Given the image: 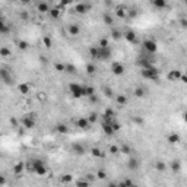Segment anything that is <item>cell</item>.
I'll return each instance as SVG.
<instances>
[{
  "label": "cell",
  "mask_w": 187,
  "mask_h": 187,
  "mask_svg": "<svg viewBox=\"0 0 187 187\" xmlns=\"http://www.w3.org/2000/svg\"><path fill=\"white\" fill-rule=\"evenodd\" d=\"M111 35H113V38H114V40H120L121 37H123V35H121V32H120L119 29H114L113 32H111Z\"/></svg>",
  "instance_id": "d590c367"
},
{
  "label": "cell",
  "mask_w": 187,
  "mask_h": 187,
  "mask_svg": "<svg viewBox=\"0 0 187 187\" xmlns=\"http://www.w3.org/2000/svg\"><path fill=\"white\" fill-rule=\"evenodd\" d=\"M18 89H19V92H21V94H23V95L29 92V86H28L26 83H21V85L18 86Z\"/></svg>",
  "instance_id": "f1b7e54d"
},
{
  "label": "cell",
  "mask_w": 187,
  "mask_h": 187,
  "mask_svg": "<svg viewBox=\"0 0 187 187\" xmlns=\"http://www.w3.org/2000/svg\"><path fill=\"white\" fill-rule=\"evenodd\" d=\"M137 64H139L142 69H148V67H151V66H152V61H151V59H146V57H139Z\"/></svg>",
  "instance_id": "9a60e30c"
},
{
  "label": "cell",
  "mask_w": 187,
  "mask_h": 187,
  "mask_svg": "<svg viewBox=\"0 0 187 187\" xmlns=\"http://www.w3.org/2000/svg\"><path fill=\"white\" fill-rule=\"evenodd\" d=\"M66 72H72V73H75L76 70H75V66H73V64H66Z\"/></svg>",
  "instance_id": "7dc6e473"
},
{
  "label": "cell",
  "mask_w": 187,
  "mask_h": 187,
  "mask_svg": "<svg viewBox=\"0 0 187 187\" xmlns=\"http://www.w3.org/2000/svg\"><path fill=\"white\" fill-rule=\"evenodd\" d=\"M180 25H181L183 28H187V19H186V18H181V19H180Z\"/></svg>",
  "instance_id": "f907efd6"
},
{
  "label": "cell",
  "mask_w": 187,
  "mask_h": 187,
  "mask_svg": "<svg viewBox=\"0 0 187 187\" xmlns=\"http://www.w3.org/2000/svg\"><path fill=\"white\" fill-rule=\"evenodd\" d=\"M86 73H88V75H94V73H95V66L91 64V63L86 64Z\"/></svg>",
  "instance_id": "8d00e7d4"
},
{
  "label": "cell",
  "mask_w": 187,
  "mask_h": 187,
  "mask_svg": "<svg viewBox=\"0 0 187 187\" xmlns=\"http://www.w3.org/2000/svg\"><path fill=\"white\" fill-rule=\"evenodd\" d=\"M70 181H72V175H70V174H64V175H61V183L67 184V183H70Z\"/></svg>",
  "instance_id": "74e56055"
},
{
  "label": "cell",
  "mask_w": 187,
  "mask_h": 187,
  "mask_svg": "<svg viewBox=\"0 0 187 187\" xmlns=\"http://www.w3.org/2000/svg\"><path fill=\"white\" fill-rule=\"evenodd\" d=\"M72 151L76 155H83L85 154V146L82 143H73L72 145Z\"/></svg>",
  "instance_id": "4fadbf2b"
},
{
  "label": "cell",
  "mask_w": 187,
  "mask_h": 187,
  "mask_svg": "<svg viewBox=\"0 0 187 187\" xmlns=\"http://www.w3.org/2000/svg\"><path fill=\"white\" fill-rule=\"evenodd\" d=\"M50 16L53 18V19H59L60 18V9L59 8H54V9H50Z\"/></svg>",
  "instance_id": "cb8c5ba5"
},
{
  "label": "cell",
  "mask_w": 187,
  "mask_h": 187,
  "mask_svg": "<svg viewBox=\"0 0 187 187\" xmlns=\"http://www.w3.org/2000/svg\"><path fill=\"white\" fill-rule=\"evenodd\" d=\"M21 2H22V3H29L31 0H21Z\"/></svg>",
  "instance_id": "94428289"
},
{
  "label": "cell",
  "mask_w": 187,
  "mask_h": 187,
  "mask_svg": "<svg viewBox=\"0 0 187 187\" xmlns=\"http://www.w3.org/2000/svg\"><path fill=\"white\" fill-rule=\"evenodd\" d=\"M143 48L148 51V53H157V50H158V44L154 41V40H145L143 41Z\"/></svg>",
  "instance_id": "5b68a950"
},
{
  "label": "cell",
  "mask_w": 187,
  "mask_h": 187,
  "mask_svg": "<svg viewBox=\"0 0 187 187\" xmlns=\"http://www.w3.org/2000/svg\"><path fill=\"white\" fill-rule=\"evenodd\" d=\"M124 38H126V41H127V43H132V44H135V43L137 41L136 32H135V31H132V29H129V31H126V32H124Z\"/></svg>",
  "instance_id": "9c48e42d"
},
{
  "label": "cell",
  "mask_w": 187,
  "mask_h": 187,
  "mask_svg": "<svg viewBox=\"0 0 187 187\" xmlns=\"http://www.w3.org/2000/svg\"><path fill=\"white\" fill-rule=\"evenodd\" d=\"M91 154H92V157H95V158H101V157H102V152L99 151L98 148H92Z\"/></svg>",
  "instance_id": "1f68e13d"
},
{
  "label": "cell",
  "mask_w": 187,
  "mask_h": 187,
  "mask_svg": "<svg viewBox=\"0 0 187 187\" xmlns=\"http://www.w3.org/2000/svg\"><path fill=\"white\" fill-rule=\"evenodd\" d=\"M130 151H132V149H130V146H129V145H123V146L120 148V152H121V154H126V155H129V154H130Z\"/></svg>",
  "instance_id": "836d02e7"
},
{
  "label": "cell",
  "mask_w": 187,
  "mask_h": 187,
  "mask_svg": "<svg viewBox=\"0 0 187 187\" xmlns=\"http://www.w3.org/2000/svg\"><path fill=\"white\" fill-rule=\"evenodd\" d=\"M155 167H157V170H158V171H165V168H167V167H165V164H164V162H161V161H158V162L155 164Z\"/></svg>",
  "instance_id": "60d3db41"
},
{
  "label": "cell",
  "mask_w": 187,
  "mask_h": 187,
  "mask_svg": "<svg viewBox=\"0 0 187 187\" xmlns=\"http://www.w3.org/2000/svg\"><path fill=\"white\" fill-rule=\"evenodd\" d=\"M111 72H113L114 75H117V76H120V75L124 73V66L119 61H114L113 64H111Z\"/></svg>",
  "instance_id": "ba28073f"
},
{
  "label": "cell",
  "mask_w": 187,
  "mask_h": 187,
  "mask_svg": "<svg viewBox=\"0 0 187 187\" xmlns=\"http://www.w3.org/2000/svg\"><path fill=\"white\" fill-rule=\"evenodd\" d=\"M104 92L107 94V97H111V95H113V92H111L110 88H104Z\"/></svg>",
  "instance_id": "f5cc1de1"
},
{
  "label": "cell",
  "mask_w": 187,
  "mask_h": 187,
  "mask_svg": "<svg viewBox=\"0 0 187 187\" xmlns=\"http://www.w3.org/2000/svg\"><path fill=\"white\" fill-rule=\"evenodd\" d=\"M135 121H136L137 124H142V119H135Z\"/></svg>",
  "instance_id": "91938a15"
},
{
  "label": "cell",
  "mask_w": 187,
  "mask_h": 187,
  "mask_svg": "<svg viewBox=\"0 0 187 187\" xmlns=\"http://www.w3.org/2000/svg\"><path fill=\"white\" fill-rule=\"evenodd\" d=\"M121 184H124V186H132V184H133V181H132V180H124Z\"/></svg>",
  "instance_id": "9f6ffc18"
},
{
  "label": "cell",
  "mask_w": 187,
  "mask_h": 187,
  "mask_svg": "<svg viewBox=\"0 0 187 187\" xmlns=\"http://www.w3.org/2000/svg\"><path fill=\"white\" fill-rule=\"evenodd\" d=\"M89 184V181H85V180H79V181H76V186H88Z\"/></svg>",
  "instance_id": "681fc988"
},
{
  "label": "cell",
  "mask_w": 187,
  "mask_h": 187,
  "mask_svg": "<svg viewBox=\"0 0 187 187\" xmlns=\"http://www.w3.org/2000/svg\"><path fill=\"white\" fill-rule=\"evenodd\" d=\"M8 31H9V26H8V25H6V23L2 21V23H0V32H2V34H6Z\"/></svg>",
  "instance_id": "f35d334b"
},
{
  "label": "cell",
  "mask_w": 187,
  "mask_h": 187,
  "mask_svg": "<svg viewBox=\"0 0 187 187\" xmlns=\"http://www.w3.org/2000/svg\"><path fill=\"white\" fill-rule=\"evenodd\" d=\"M111 126H113V129H114L116 132H119V130L121 129V124H120V123H117V121H116V119H114L113 121H111Z\"/></svg>",
  "instance_id": "b9f144b4"
},
{
  "label": "cell",
  "mask_w": 187,
  "mask_h": 187,
  "mask_svg": "<svg viewBox=\"0 0 187 187\" xmlns=\"http://www.w3.org/2000/svg\"><path fill=\"white\" fill-rule=\"evenodd\" d=\"M140 73L145 79H149V81H158L159 79V70L154 66L148 67V69H142Z\"/></svg>",
  "instance_id": "6da1fadb"
},
{
  "label": "cell",
  "mask_w": 187,
  "mask_h": 187,
  "mask_svg": "<svg viewBox=\"0 0 187 187\" xmlns=\"http://www.w3.org/2000/svg\"><path fill=\"white\" fill-rule=\"evenodd\" d=\"M23 168H25V164H23V162H18V164L13 167V173H15L16 175H19V174L23 171Z\"/></svg>",
  "instance_id": "7402d4cb"
},
{
  "label": "cell",
  "mask_w": 187,
  "mask_h": 187,
  "mask_svg": "<svg viewBox=\"0 0 187 187\" xmlns=\"http://www.w3.org/2000/svg\"><path fill=\"white\" fill-rule=\"evenodd\" d=\"M180 81H181L183 83H187V75H181V78H180Z\"/></svg>",
  "instance_id": "db71d44e"
},
{
  "label": "cell",
  "mask_w": 187,
  "mask_h": 187,
  "mask_svg": "<svg viewBox=\"0 0 187 187\" xmlns=\"http://www.w3.org/2000/svg\"><path fill=\"white\" fill-rule=\"evenodd\" d=\"M56 70H59V72H66V64H63V63H56Z\"/></svg>",
  "instance_id": "ab89813d"
},
{
  "label": "cell",
  "mask_w": 187,
  "mask_h": 187,
  "mask_svg": "<svg viewBox=\"0 0 187 187\" xmlns=\"http://www.w3.org/2000/svg\"><path fill=\"white\" fill-rule=\"evenodd\" d=\"M67 31H69V34H70V35L76 37V35H79V32H81V28H79V25H76V23H72V25H69Z\"/></svg>",
  "instance_id": "e0dca14e"
},
{
  "label": "cell",
  "mask_w": 187,
  "mask_h": 187,
  "mask_svg": "<svg viewBox=\"0 0 187 187\" xmlns=\"http://www.w3.org/2000/svg\"><path fill=\"white\" fill-rule=\"evenodd\" d=\"M116 101H117L119 105H126V104H127V98H126L124 95H117V97H116Z\"/></svg>",
  "instance_id": "83f0119b"
},
{
  "label": "cell",
  "mask_w": 187,
  "mask_h": 187,
  "mask_svg": "<svg viewBox=\"0 0 187 187\" xmlns=\"http://www.w3.org/2000/svg\"><path fill=\"white\" fill-rule=\"evenodd\" d=\"M171 168H173V171H180V162L178 161H173L171 162Z\"/></svg>",
  "instance_id": "7bdbcfd3"
},
{
  "label": "cell",
  "mask_w": 187,
  "mask_h": 187,
  "mask_svg": "<svg viewBox=\"0 0 187 187\" xmlns=\"http://www.w3.org/2000/svg\"><path fill=\"white\" fill-rule=\"evenodd\" d=\"M0 76H2V79H3L5 85H12V83H13V78H12V75H10L6 69H2V70H0Z\"/></svg>",
  "instance_id": "52a82bcc"
},
{
  "label": "cell",
  "mask_w": 187,
  "mask_h": 187,
  "mask_svg": "<svg viewBox=\"0 0 187 187\" xmlns=\"http://www.w3.org/2000/svg\"><path fill=\"white\" fill-rule=\"evenodd\" d=\"M89 9H91V6H89V5H86V3H78L76 6H75V12L79 13V15L86 13Z\"/></svg>",
  "instance_id": "30bf717a"
},
{
  "label": "cell",
  "mask_w": 187,
  "mask_h": 187,
  "mask_svg": "<svg viewBox=\"0 0 187 187\" xmlns=\"http://www.w3.org/2000/svg\"><path fill=\"white\" fill-rule=\"evenodd\" d=\"M139 159L137 158H129V161H127V168L129 170H132V171H135V170H137L139 168Z\"/></svg>",
  "instance_id": "2e32d148"
},
{
  "label": "cell",
  "mask_w": 187,
  "mask_h": 187,
  "mask_svg": "<svg viewBox=\"0 0 187 187\" xmlns=\"http://www.w3.org/2000/svg\"><path fill=\"white\" fill-rule=\"evenodd\" d=\"M181 75H183V73H181V70H175V69H174V70H171V72L168 73V76H167V78H168V81L175 82V81H180Z\"/></svg>",
  "instance_id": "8fae6325"
},
{
  "label": "cell",
  "mask_w": 187,
  "mask_h": 187,
  "mask_svg": "<svg viewBox=\"0 0 187 187\" xmlns=\"http://www.w3.org/2000/svg\"><path fill=\"white\" fill-rule=\"evenodd\" d=\"M136 15H137V12H136L135 9H132V10H129V16H130V18H135Z\"/></svg>",
  "instance_id": "816d5d0a"
},
{
  "label": "cell",
  "mask_w": 187,
  "mask_h": 187,
  "mask_svg": "<svg viewBox=\"0 0 187 187\" xmlns=\"http://www.w3.org/2000/svg\"><path fill=\"white\" fill-rule=\"evenodd\" d=\"M102 21H104V23H107V25H113V16L111 15H108V13H104V16H102Z\"/></svg>",
  "instance_id": "484cf974"
},
{
  "label": "cell",
  "mask_w": 187,
  "mask_h": 187,
  "mask_svg": "<svg viewBox=\"0 0 187 187\" xmlns=\"http://www.w3.org/2000/svg\"><path fill=\"white\" fill-rule=\"evenodd\" d=\"M184 3H186V6H187V0H184Z\"/></svg>",
  "instance_id": "6125c7cd"
},
{
  "label": "cell",
  "mask_w": 187,
  "mask_h": 187,
  "mask_svg": "<svg viewBox=\"0 0 187 187\" xmlns=\"http://www.w3.org/2000/svg\"><path fill=\"white\" fill-rule=\"evenodd\" d=\"M12 53H10V50L9 48H6V47H3L2 50H0V56L2 57H8V56H10Z\"/></svg>",
  "instance_id": "e575fe53"
},
{
  "label": "cell",
  "mask_w": 187,
  "mask_h": 187,
  "mask_svg": "<svg viewBox=\"0 0 187 187\" xmlns=\"http://www.w3.org/2000/svg\"><path fill=\"white\" fill-rule=\"evenodd\" d=\"M69 91L73 95V98H82V97H85V86H82L79 83H70L69 85Z\"/></svg>",
  "instance_id": "7a4b0ae2"
},
{
  "label": "cell",
  "mask_w": 187,
  "mask_h": 187,
  "mask_svg": "<svg viewBox=\"0 0 187 187\" xmlns=\"http://www.w3.org/2000/svg\"><path fill=\"white\" fill-rule=\"evenodd\" d=\"M152 5L157 8V9H164L167 8V0H151Z\"/></svg>",
  "instance_id": "ffe728a7"
},
{
  "label": "cell",
  "mask_w": 187,
  "mask_h": 187,
  "mask_svg": "<svg viewBox=\"0 0 187 187\" xmlns=\"http://www.w3.org/2000/svg\"><path fill=\"white\" fill-rule=\"evenodd\" d=\"M116 13H117V16H119V18L124 19V18H127V16H129V9H127L126 6H117Z\"/></svg>",
  "instance_id": "5bb4252c"
},
{
  "label": "cell",
  "mask_w": 187,
  "mask_h": 187,
  "mask_svg": "<svg viewBox=\"0 0 187 187\" xmlns=\"http://www.w3.org/2000/svg\"><path fill=\"white\" fill-rule=\"evenodd\" d=\"M43 43H44V46H46L47 48H51V46H53V41H51L50 37H44V38H43Z\"/></svg>",
  "instance_id": "d6a6232c"
},
{
  "label": "cell",
  "mask_w": 187,
  "mask_h": 187,
  "mask_svg": "<svg viewBox=\"0 0 187 187\" xmlns=\"http://www.w3.org/2000/svg\"><path fill=\"white\" fill-rule=\"evenodd\" d=\"M56 130H57L59 133H61V135H66V133L69 132V129H67V126H66V124H63V123H60V124H57V126H56Z\"/></svg>",
  "instance_id": "603a6c76"
},
{
  "label": "cell",
  "mask_w": 187,
  "mask_h": 187,
  "mask_svg": "<svg viewBox=\"0 0 187 187\" xmlns=\"http://www.w3.org/2000/svg\"><path fill=\"white\" fill-rule=\"evenodd\" d=\"M167 140L170 142V143H178L180 142V135L178 133H171V135H168V137H167Z\"/></svg>",
  "instance_id": "44dd1931"
},
{
  "label": "cell",
  "mask_w": 187,
  "mask_h": 187,
  "mask_svg": "<svg viewBox=\"0 0 187 187\" xmlns=\"http://www.w3.org/2000/svg\"><path fill=\"white\" fill-rule=\"evenodd\" d=\"M98 59L99 60H108V59H111V48L110 47H99Z\"/></svg>",
  "instance_id": "8992f818"
},
{
  "label": "cell",
  "mask_w": 187,
  "mask_h": 187,
  "mask_svg": "<svg viewBox=\"0 0 187 187\" xmlns=\"http://www.w3.org/2000/svg\"><path fill=\"white\" fill-rule=\"evenodd\" d=\"M72 2H73V0H61V5H63V6H67V5H70Z\"/></svg>",
  "instance_id": "11a10c76"
},
{
  "label": "cell",
  "mask_w": 187,
  "mask_h": 187,
  "mask_svg": "<svg viewBox=\"0 0 187 187\" xmlns=\"http://www.w3.org/2000/svg\"><path fill=\"white\" fill-rule=\"evenodd\" d=\"M133 94H135V97H136V98H142V97H145V89H143V88H140V86H137V88L135 89V92H133Z\"/></svg>",
  "instance_id": "4316f807"
},
{
  "label": "cell",
  "mask_w": 187,
  "mask_h": 187,
  "mask_svg": "<svg viewBox=\"0 0 187 187\" xmlns=\"http://www.w3.org/2000/svg\"><path fill=\"white\" fill-rule=\"evenodd\" d=\"M37 9H38V12H41V13H47V12H50V6H48L46 2H40V3H38V6H37Z\"/></svg>",
  "instance_id": "d6986e66"
},
{
  "label": "cell",
  "mask_w": 187,
  "mask_h": 187,
  "mask_svg": "<svg viewBox=\"0 0 187 187\" xmlns=\"http://www.w3.org/2000/svg\"><path fill=\"white\" fill-rule=\"evenodd\" d=\"M183 120L187 123V111H184V114H183Z\"/></svg>",
  "instance_id": "680465c9"
},
{
  "label": "cell",
  "mask_w": 187,
  "mask_h": 187,
  "mask_svg": "<svg viewBox=\"0 0 187 187\" xmlns=\"http://www.w3.org/2000/svg\"><path fill=\"white\" fill-rule=\"evenodd\" d=\"M97 175H98V178H101V180H104L107 174H105V171H102V170H101V171H98V174H97Z\"/></svg>",
  "instance_id": "c3c4849f"
},
{
  "label": "cell",
  "mask_w": 187,
  "mask_h": 187,
  "mask_svg": "<svg viewBox=\"0 0 187 187\" xmlns=\"http://www.w3.org/2000/svg\"><path fill=\"white\" fill-rule=\"evenodd\" d=\"M97 117H98V116H97L95 113H91V114H89V117H88V120H89L91 123H95V121H97Z\"/></svg>",
  "instance_id": "bcb514c9"
},
{
  "label": "cell",
  "mask_w": 187,
  "mask_h": 187,
  "mask_svg": "<svg viewBox=\"0 0 187 187\" xmlns=\"http://www.w3.org/2000/svg\"><path fill=\"white\" fill-rule=\"evenodd\" d=\"M110 154H111V155H117V154H120V148L116 146V145H111V146H110Z\"/></svg>",
  "instance_id": "4dcf8cb0"
},
{
  "label": "cell",
  "mask_w": 187,
  "mask_h": 187,
  "mask_svg": "<svg viewBox=\"0 0 187 187\" xmlns=\"http://www.w3.org/2000/svg\"><path fill=\"white\" fill-rule=\"evenodd\" d=\"M32 164H34V173L37 175L47 174V168H46V164L43 159H32Z\"/></svg>",
  "instance_id": "3957f363"
},
{
  "label": "cell",
  "mask_w": 187,
  "mask_h": 187,
  "mask_svg": "<svg viewBox=\"0 0 187 187\" xmlns=\"http://www.w3.org/2000/svg\"><path fill=\"white\" fill-rule=\"evenodd\" d=\"M89 54L92 59H98V54H99V47H91L89 48Z\"/></svg>",
  "instance_id": "d4e9b609"
},
{
  "label": "cell",
  "mask_w": 187,
  "mask_h": 187,
  "mask_svg": "<svg viewBox=\"0 0 187 187\" xmlns=\"http://www.w3.org/2000/svg\"><path fill=\"white\" fill-rule=\"evenodd\" d=\"M95 89L92 86H85V97H94Z\"/></svg>",
  "instance_id": "f546056e"
},
{
  "label": "cell",
  "mask_w": 187,
  "mask_h": 187,
  "mask_svg": "<svg viewBox=\"0 0 187 187\" xmlns=\"http://www.w3.org/2000/svg\"><path fill=\"white\" fill-rule=\"evenodd\" d=\"M98 47H108V40H107V38H101Z\"/></svg>",
  "instance_id": "ee69618b"
},
{
  "label": "cell",
  "mask_w": 187,
  "mask_h": 187,
  "mask_svg": "<svg viewBox=\"0 0 187 187\" xmlns=\"http://www.w3.org/2000/svg\"><path fill=\"white\" fill-rule=\"evenodd\" d=\"M89 123H91V121H89L88 119L82 117V119H79V120H78V123H76V124H78V127H79V129L86 130V129H88V126H89Z\"/></svg>",
  "instance_id": "ac0fdd59"
},
{
  "label": "cell",
  "mask_w": 187,
  "mask_h": 187,
  "mask_svg": "<svg viewBox=\"0 0 187 187\" xmlns=\"http://www.w3.org/2000/svg\"><path fill=\"white\" fill-rule=\"evenodd\" d=\"M22 124L25 129H32L35 126V116L34 114H26L22 117Z\"/></svg>",
  "instance_id": "277c9868"
},
{
  "label": "cell",
  "mask_w": 187,
  "mask_h": 187,
  "mask_svg": "<svg viewBox=\"0 0 187 187\" xmlns=\"http://www.w3.org/2000/svg\"><path fill=\"white\" fill-rule=\"evenodd\" d=\"M18 47H19L21 50H26V48H28V43H26V41H21V43L18 44Z\"/></svg>",
  "instance_id": "f6af8a7d"
},
{
  "label": "cell",
  "mask_w": 187,
  "mask_h": 187,
  "mask_svg": "<svg viewBox=\"0 0 187 187\" xmlns=\"http://www.w3.org/2000/svg\"><path fill=\"white\" fill-rule=\"evenodd\" d=\"M21 18H22V19H26V18H28V13L22 12V13H21Z\"/></svg>",
  "instance_id": "6f0895ef"
},
{
  "label": "cell",
  "mask_w": 187,
  "mask_h": 187,
  "mask_svg": "<svg viewBox=\"0 0 187 187\" xmlns=\"http://www.w3.org/2000/svg\"><path fill=\"white\" fill-rule=\"evenodd\" d=\"M102 132H104L107 136H113V135L116 133V130L113 129L111 123H107V121H104V123H102Z\"/></svg>",
  "instance_id": "7c38bea8"
}]
</instances>
